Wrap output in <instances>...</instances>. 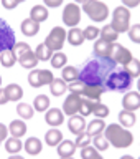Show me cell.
Listing matches in <instances>:
<instances>
[{
    "label": "cell",
    "mask_w": 140,
    "mask_h": 159,
    "mask_svg": "<svg viewBox=\"0 0 140 159\" xmlns=\"http://www.w3.org/2000/svg\"><path fill=\"white\" fill-rule=\"evenodd\" d=\"M117 66L111 57H92L79 68V81L87 86H104L107 76ZM106 88V86H104Z\"/></svg>",
    "instance_id": "6da1fadb"
},
{
    "label": "cell",
    "mask_w": 140,
    "mask_h": 159,
    "mask_svg": "<svg viewBox=\"0 0 140 159\" xmlns=\"http://www.w3.org/2000/svg\"><path fill=\"white\" fill-rule=\"evenodd\" d=\"M134 84V78L129 75V71L122 66H117L111 71V75L107 76L106 80V89L107 91H119V93H125V91H130Z\"/></svg>",
    "instance_id": "7a4b0ae2"
},
{
    "label": "cell",
    "mask_w": 140,
    "mask_h": 159,
    "mask_svg": "<svg viewBox=\"0 0 140 159\" xmlns=\"http://www.w3.org/2000/svg\"><path fill=\"white\" fill-rule=\"evenodd\" d=\"M104 136H106L111 146L117 148V149L129 148L134 143V134L127 128H124L122 124H109V126H106Z\"/></svg>",
    "instance_id": "3957f363"
},
{
    "label": "cell",
    "mask_w": 140,
    "mask_h": 159,
    "mask_svg": "<svg viewBox=\"0 0 140 159\" xmlns=\"http://www.w3.org/2000/svg\"><path fill=\"white\" fill-rule=\"evenodd\" d=\"M83 12L87 13L92 22H104L109 17V7L101 0H86L83 3Z\"/></svg>",
    "instance_id": "277c9868"
},
{
    "label": "cell",
    "mask_w": 140,
    "mask_h": 159,
    "mask_svg": "<svg viewBox=\"0 0 140 159\" xmlns=\"http://www.w3.org/2000/svg\"><path fill=\"white\" fill-rule=\"evenodd\" d=\"M66 37H68V32L63 27H54L51 32L48 33V37L45 38L43 43H46V47L51 48L53 52H61L63 45L66 42Z\"/></svg>",
    "instance_id": "5b68a950"
},
{
    "label": "cell",
    "mask_w": 140,
    "mask_h": 159,
    "mask_svg": "<svg viewBox=\"0 0 140 159\" xmlns=\"http://www.w3.org/2000/svg\"><path fill=\"white\" fill-rule=\"evenodd\" d=\"M53 80H54V76L49 70L35 68L28 73V83H30V86H33V88H41L45 84H51Z\"/></svg>",
    "instance_id": "8992f818"
},
{
    "label": "cell",
    "mask_w": 140,
    "mask_h": 159,
    "mask_svg": "<svg viewBox=\"0 0 140 159\" xmlns=\"http://www.w3.org/2000/svg\"><path fill=\"white\" fill-rule=\"evenodd\" d=\"M15 43L17 42H15V33L12 27L3 18H0V53L5 50H13Z\"/></svg>",
    "instance_id": "52a82bcc"
},
{
    "label": "cell",
    "mask_w": 140,
    "mask_h": 159,
    "mask_svg": "<svg viewBox=\"0 0 140 159\" xmlns=\"http://www.w3.org/2000/svg\"><path fill=\"white\" fill-rule=\"evenodd\" d=\"M81 12H83V8L79 7L76 2H71V3L64 5V10H63V23L66 25V27L74 28L79 22H81Z\"/></svg>",
    "instance_id": "ba28073f"
},
{
    "label": "cell",
    "mask_w": 140,
    "mask_h": 159,
    "mask_svg": "<svg viewBox=\"0 0 140 159\" xmlns=\"http://www.w3.org/2000/svg\"><path fill=\"white\" fill-rule=\"evenodd\" d=\"M111 58L116 61L117 65H127L130 60L134 58L132 57V52L129 48H125V47H122L121 43H112V50H111Z\"/></svg>",
    "instance_id": "9c48e42d"
},
{
    "label": "cell",
    "mask_w": 140,
    "mask_h": 159,
    "mask_svg": "<svg viewBox=\"0 0 140 159\" xmlns=\"http://www.w3.org/2000/svg\"><path fill=\"white\" fill-rule=\"evenodd\" d=\"M81 99H83L81 94L69 93L68 96H66V99H64V103H63V113L68 114V116H74L76 113H79Z\"/></svg>",
    "instance_id": "30bf717a"
},
{
    "label": "cell",
    "mask_w": 140,
    "mask_h": 159,
    "mask_svg": "<svg viewBox=\"0 0 140 159\" xmlns=\"http://www.w3.org/2000/svg\"><path fill=\"white\" fill-rule=\"evenodd\" d=\"M122 106L127 111H134L140 109V93L137 91H127L122 98Z\"/></svg>",
    "instance_id": "8fae6325"
},
{
    "label": "cell",
    "mask_w": 140,
    "mask_h": 159,
    "mask_svg": "<svg viewBox=\"0 0 140 159\" xmlns=\"http://www.w3.org/2000/svg\"><path fill=\"white\" fill-rule=\"evenodd\" d=\"M45 121H46L49 126H53V128L63 124V121H64L63 109H59V108H49L48 111H46V114H45Z\"/></svg>",
    "instance_id": "7c38bea8"
},
{
    "label": "cell",
    "mask_w": 140,
    "mask_h": 159,
    "mask_svg": "<svg viewBox=\"0 0 140 159\" xmlns=\"http://www.w3.org/2000/svg\"><path fill=\"white\" fill-rule=\"evenodd\" d=\"M68 128L73 134H81L84 133V128H86V121H84V116L81 114H74V116H69L68 119Z\"/></svg>",
    "instance_id": "4fadbf2b"
},
{
    "label": "cell",
    "mask_w": 140,
    "mask_h": 159,
    "mask_svg": "<svg viewBox=\"0 0 140 159\" xmlns=\"http://www.w3.org/2000/svg\"><path fill=\"white\" fill-rule=\"evenodd\" d=\"M20 30H22V33L25 35V37H35V35L40 32V23L28 17V18H25L23 22H22Z\"/></svg>",
    "instance_id": "5bb4252c"
},
{
    "label": "cell",
    "mask_w": 140,
    "mask_h": 159,
    "mask_svg": "<svg viewBox=\"0 0 140 159\" xmlns=\"http://www.w3.org/2000/svg\"><path fill=\"white\" fill-rule=\"evenodd\" d=\"M111 50H112V43L107 40H96L94 43V57H111Z\"/></svg>",
    "instance_id": "9a60e30c"
},
{
    "label": "cell",
    "mask_w": 140,
    "mask_h": 159,
    "mask_svg": "<svg viewBox=\"0 0 140 159\" xmlns=\"http://www.w3.org/2000/svg\"><path fill=\"white\" fill-rule=\"evenodd\" d=\"M56 151L59 154V157H71L74 151H76V144L73 141H69V139H63L56 146Z\"/></svg>",
    "instance_id": "2e32d148"
},
{
    "label": "cell",
    "mask_w": 140,
    "mask_h": 159,
    "mask_svg": "<svg viewBox=\"0 0 140 159\" xmlns=\"http://www.w3.org/2000/svg\"><path fill=\"white\" fill-rule=\"evenodd\" d=\"M48 17H49V12H48L46 5H35V7H32V10H30V18H33L35 22H38V23L48 20Z\"/></svg>",
    "instance_id": "e0dca14e"
},
{
    "label": "cell",
    "mask_w": 140,
    "mask_h": 159,
    "mask_svg": "<svg viewBox=\"0 0 140 159\" xmlns=\"http://www.w3.org/2000/svg\"><path fill=\"white\" fill-rule=\"evenodd\" d=\"M66 40H68L69 45H73V47H79V45L84 43V40H86V38H84V33H83L81 28L74 27V28H69Z\"/></svg>",
    "instance_id": "ac0fdd59"
},
{
    "label": "cell",
    "mask_w": 140,
    "mask_h": 159,
    "mask_svg": "<svg viewBox=\"0 0 140 159\" xmlns=\"http://www.w3.org/2000/svg\"><path fill=\"white\" fill-rule=\"evenodd\" d=\"M8 131L13 138H22L27 134V124H25L22 119H13L8 124Z\"/></svg>",
    "instance_id": "d6986e66"
},
{
    "label": "cell",
    "mask_w": 140,
    "mask_h": 159,
    "mask_svg": "<svg viewBox=\"0 0 140 159\" xmlns=\"http://www.w3.org/2000/svg\"><path fill=\"white\" fill-rule=\"evenodd\" d=\"M23 148H25V151H27L28 154H32V156H36V154L41 152L43 144H41V141H40L38 138L33 136V138H28L27 141H25Z\"/></svg>",
    "instance_id": "ffe728a7"
},
{
    "label": "cell",
    "mask_w": 140,
    "mask_h": 159,
    "mask_svg": "<svg viewBox=\"0 0 140 159\" xmlns=\"http://www.w3.org/2000/svg\"><path fill=\"white\" fill-rule=\"evenodd\" d=\"M61 141H63V133L59 131V129L53 128V129H48V131L45 133V143H46L48 146H54V148H56Z\"/></svg>",
    "instance_id": "44dd1931"
},
{
    "label": "cell",
    "mask_w": 140,
    "mask_h": 159,
    "mask_svg": "<svg viewBox=\"0 0 140 159\" xmlns=\"http://www.w3.org/2000/svg\"><path fill=\"white\" fill-rule=\"evenodd\" d=\"M5 93L8 96V101H18L23 96V89L18 83H8L5 86Z\"/></svg>",
    "instance_id": "7402d4cb"
},
{
    "label": "cell",
    "mask_w": 140,
    "mask_h": 159,
    "mask_svg": "<svg viewBox=\"0 0 140 159\" xmlns=\"http://www.w3.org/2000/svg\"><path fill=\"white\" fill-rule=\"evenodd\" d=\"M106 121L104 119H101V118H97V119H92L91 123L87 124V134L91 138H94V136H97V134H102L104 133V129H106Z\"/></svg>",
    "instance_id": "603a6c76"
},
{
    "label": "cell",
    "mask_w": 140,
    "mask_h": 159,
    "mask_svg": "<svg viewBox=\"0 0 140 159\" xmlns=\"http://www.w3.org/2000/svg\"><path fill=\"white\" fill-rule=\"evenodd\" d=\"M106 91H107V89L104 88V86H87V84H86L83 96L92 99V101H99V99H101V96H102Z\"/></svg>",
    "instance_id": "cb8c5ba5"
},
{
    "label": "cell",
    "mask_w": 140,
    "mask_h": 159,
    "mask_svg": "<svg viewBox=\"0 0 140 159\" xmlns=\"http://www.w3.org/2000/svg\"><path fill=\"white\" fill-rule=\"evenodd\" d=\"M49 91H51L53 96H61L68 91V83L61 78H54L49 84Z\"/></svg>",
    "instance_id": "d4e9b609"
},
{
    "label": "cell",
    "mask_w": 140,
    "mask_h": 159,
    "mask_svg": "<svg viewBox=\"0 0 140 159\" xmlns=\"http://www.w3.org/2000/svg\"><path fill=\"white\" fill-rule=\"evenodd\" d=\"M137 118H135V113L134 111H127V109H122L121 113H119V124H122L124 128H132L134 124H135Z\"/></svg>",
    "instance_id": "484cf974"
},
{
    "label": "cell",
    "mask_w": 140,
    "mask_h": 159,
    "mask_svg": "<svg viewBox=\"0 0 140 159\" xmlns=\"http://www.w3.org/2000/svg\"><path fill=\"white\" fill-rule=\"evenodd\" d=\"M38 57H36V53L35 52H30L27 55H23V57H20L18 58V63L22 65L23 68H28V70H33L35 66H38Z\"/></svg>",
    "instance_id": "4316f807"
},
{
    "label": "cell",
    "mask_w": 140,
    "mask_h": 159,
    "mask_svg": "<svg viewBox=\"0 0 140 159\" xmlns=\"http://www.w3.org/2000/svg\"><path fill=\"white\" fill-rule=\"evenodd\" d=\"M18 57L13 53V50H5V52L0 53V65L5 68H12L15 63H17Z\"/></svg>",
    "instance_id": "83f0119b"
},
{
    "label": "cell",
    "mask_w": 140,
    "mask_h": 159,
    "mask_svg": "<svg viewBox=\"0 0 140 159\" xmlns=\"http://www.w3.org/2000/svg\"><path fill=\"white\" fill-rule=\"evenodd\" d=\"M22 148H23V144H22V139L20 138H7L5 139V149H7V152L10 154H17L22 151Z\"/></svg>",
    "instance_id": "f1b7e54d"
},
{
    "label": "cell",
    "mask_w": 140,
    "mask_h": 159,
    "mask_svg": "<svg viewBox=\"0 0 140 159\" xmlns=\"http://www.w3.org/2000/svg\"><path fill=\"white\" fill-rule=\"evenodd\" d=\"M61 76L63 80L66 83H73V81H78V78H79V70L76 66H64L63 68V71H61Z\"/></svg>",
    "instance_id": "f546056e"
},
{
    "label": "cell",
    "mask_w": 140,
    "mask_h": 159,
    "mask_svg": "<svg viewBox=\"0 0 140 159\" xmlns=\"http://www.w3.org/2000/svg\"><path fill=\"white\" fill-rule=\"evenodd\" d=\"M35 53H36V57H38L40 61H48V60H51L54 52L51 48L46 47V43H40L36 47V50H35Z\"/></svg>",
    "instance_id": "4dcf8cb0"
},
{
    "label": "cell",
    "mask_w": 140,
    "mask_h": 159,
    "mask_svg": "<svg viewBox=\"0 0 140 159\" xmlns=\"http://www.w3.org/2000/svg\"><path fill=\"white\" fill-rule=\"evenodd\" d=\"M48 106H49V98L46 96V94H38L36 98L33 99V108L35 111H48Z\"/></svg>",
    "instance_id": "1f68e13d"
},
{
    "label": "cell",
    "mask_w": 140,
    "mask_h": 159,
    "mask_svg": "<svg viewBox=\"0 0 140 159\" xmlns=\"http://www.w3.org/2000/svg\"><path fill=\"white\" fill-rule=\"evenodd\" d=\"M49 61H51L53 68H64L68 63V57H66V53H63V52H54Z\"/></svg>",
    "instance_id": "d6a6232c"
},
{
    "label": "cell",
    "mask_w": 140,
    "mask_h": 159,
    "mask_svg": "<svg viewBox=\"0 0 140 159\" xmlns=\"http://www.w3.org/2000/svg\"><path fill=\"white\" fill-rule=\"evenodd\" d=\"M17 113L22 119H32L33 118V106L28 103H18L17 104Z\"/></svg>",
    "instance_id": "836d02e7"
},
{
    "label": "cell",
    "mask_w": 140,
    "mask_h": 159,
    "mask_svg": "<svg viewBox=\"0 0 140 159\" xmlns=\"http://www.w3.org/2000/svg\"><path fill=\"white\" fill-rule=\"evenodd\" d=\"M112 28L116 30L117 33H125L130 28V20H124V18H112Z\"/></svg>",
    "instance_id": "e575fe53"
},
{
    "label": "cell",
    "mask_w": 140,
    "mask_h": 159,
    "mask_svg": "<svg viewBox=\"0 0 140 159\" xmlns=\"http://www.w3.org/2000/svg\"><path fill=\"white\" fill-rule=\"evenodd\" d=\"M94 103H96V101H92V99L83 96L81 106H79V114H81V116H84V118L89 116V114H92V111H94Z\"/></svg>",
    "instance_id": "d590c367"
},
{
    "label": "cell",
    "mask_w": 140,
    "mask_h": 159,
    "mask_svg": "<svg viewBox=\"0 0 140 159\" xmlns=\"http://www.w3.org/2000/svg\"><path fill=\"white\" fill-rule=\"evenodd\" d=\"M101 38L107 40V42H111V43H116V40L119 38V33L112 28V25H106V27H102V30H101Z\"/></svg>",
    "instance_id": "8d00e7d4"
},
{
    "label": "cell",
    "mask_w": 140,
    "mask_h": 159,
    "mask_svg": "<svg viewBox=\"0 0 140 159\" xmlns=\"http://www.w3.org/2000/svg\"><path fill=\"white\" fill-rule=\"evenodd\" d=\"M124 68L127 70L129 75H130L132 78H138V76H140V60L132 58L127 65H124Z\"/></svg>",
    "instance_id": "74e56055"
},
{
    "label": "cell",
    "mask_w": 140,
    "mask_h": 159,
    "mask_svg": "<svg viewBox=\"0 0 140 159\" xmlns=\"http://www.w3.org/2000/svg\"><path fill=\"white\" fill-rule=\"evenodd\" d=\"M81 157H83V159H104L94 146L81 148Z\"/></svg>",
    "instance_id": "f35d334b"
},
{
    "label": "cell",
    "mask_w": 140,
    "mask_h": 159,
    "mask_svg": "<svg viewBox=\"0 0 140 159\" xmlns=\"http://www.w3.org/2000/svg\"><path fill=\"white\" fill-rule=\"evenodd\" d=\"M92 114L96 118H101V119L107 118L109 116V106H107V104H104V103H101V101H96V103H94Z\"/></svg>",
    "instance_id": "ab89813d"
},
{
    "label": "cell",
    "mask_w": 140,
    "mask_h": 159,
    "mask_svg": "<svg viewBox=\"0 0 140 159\" xmlns=\"http://www.w3.org/2000/svg\"><path fill=\"white\" fill-rule=\"evenodd\" d=\"M92 144H94V148H96L97 151H106V149L111 146L104 134H97V136H94L92 138Z\"/></svg>",
    "instance_id": "60d3db41"
},
{
    "label": "cell",
    "mask_w": 140,
    "mask_h": 159,
    "mask_svg": "<svg viewBox=\"0 0 140 159\" xmlns=\"http://www.w3.org/2000/svg\"><path fill=\"white\" fill-rule=\"evenodd\" d=\"M112 18H124V20H130V10L127 7H116L114 8V13H112Z\"/></svg>",
    "instance_id": "b9f144b4"
},
{
    "label": "cell",
    "mask_w": 140,
    "mask_h": 159,
    "mask_svg": "<svg viewBox=\"0 0 140 159\" xmlns=\"http://www.w3.org/2000/svg\"><path fill=\"white\" fill-rule=\"evenodd\" d=\"M30 52H32V48H30V45L25 43V42H18V43H15V47H13V53L17 55L18 58L30 53Z\"/></svg>",
    "instance_id": "7bdbcfd3"
},
{
    "label": "cell",
    "mask_w": 140,
    "mask_h": 159,
    "mask_svg": "<svg viewBox=\"0 0 140 159\" xmlns=\"http://www.w3.org/2000/svg\"><path fill=\"white\" fill-rule=\"evenodd\" d=\"M92 141V138L89 136L87 133H81V134H78V138H76V141H74V144H76V148H86L89 146Z\"/></svg>",
    "instance_id": "ee69618b"
},
{
    "label": "cell",
    "mask_w": 140,
    "mask_h": 159,
    "mask_svg": "<svg viewBox=\"0 0 140 159\" xmlns=\"http://www.w3.org/2000/svg\"><path fill=\"white\" fill-rule=\"evenodd\" d=\"M83 33H84V38H86V40H96L99 35H101V30H99L97 27L89 25V27H86L83 30Z\"/></svg>",
    "instance_id": "f6af8a7d"
},
{
    "label": "cell",
    "mask_w": 140,
    "mask_h": 159,
    "mask_svg": "<svg viewBox=\"0 0 140 159\" xmlns=\"http://www.w3.org/2000/svg\"><path fill=\"white\" fill-rule=\"evenodd\" d=\"M129 38H130L134 43L140 45V23H135L129 28Z\"/></svg>",
    "instance_id": "bcb514c9"
},
{
    "label": "cell",
    "mask_w": 140,
    "mask_h": 159,
    "mask_svg": "<svg viewBox=\"0 0 140 159\" xmlns=\"http://www.w3.org/2000/svg\"><path fill=\"white\" fill-rule=\"evenodd\" d=\"M84 88H86V84H84L83 81H79V80L68 84L69 93H76V94H81V96H83V93H84Z\"/></svg>",
    "instance_id": "7dc6e473"
},
{
    "label": "cell",
    "mask_w": 140,
    "mask_h": 159,
    "mask_svg": "<svg viewBox=\"0 0 140 159\" xmlns=\"http://www.w3.org/2000/svg\"><path fill=\"white\" fill-rule=\"evenodd\" d=\"M20 2L18 0H2V5H3V8H7V10H13L15 7H17Z\"/></svg>",
    "instance_id": "c3c4849f"
},
{
    "label": "cell",
    "mask_w": 140,
    "mask_h": 159,
    "mask_svg": "<svg viewBox=\"0 0 140 159\" xmlns=\"http://www.w3.org/2000/svg\"><path fill=\"white\" fill-rule=\"evenodd\" d=\"M7 138H8V129H7V126H5L3 123H0V143L5 141Z\"/></svg>",
    "instance_id": "681fc988"
},
{
    "label": "cell",
    "mask_w": 140,
    "mask_h": 159,
    "mask_svg": "<svg viewBox=\"0 0 140 159\" xmlns=\"http://www.w3.org/2000/svg\"><path fill=\"white\" fill-rule=\"evenodd\" d=\"M45 2V5H46L48 8H56V7H59V5L63 3V0H43Z\"/></svg>",
    "instance_id": "f907efd6"
},
{
    "label": "cell",
    "mask_w": 140,
    "mask_h": 159,
    "mask_svg": "<svg viewBox=\"0 0 140 159\" xmlns=\"http://www.w3.org/2000/svg\"><path fill=\"white\" fill-rule=\"evenodd\" d=\"M122 3H124V7H127V8H135L140 5V0H122Z\"/></svg>",
    "instance_id": "816d5d0a"
},
{
    "label": "cell",
    "mask_w": 140,
    "mask_h": 159,
    "mask_svg": "<svg viewBox=\"0 0 140 159\" xmlns=\"http://www.w3.org/2000/svg\"><path fill=\"white\" fill-rule=\"evenodd\" d=\"M8 101V96H7V93H5V88L2 89L0 88V104H5Z\"/></svg>",
    "instance_id": "f5cc1de1"
},
{
    "label": "cell",
    "mask_w": 140,
    "mask_h": 159,
    "mask_svg": "<svg viewBox=\"0 0 140 159\" xmlns=\"http://www.w3.org/2000/svg\"><path fill=\"white\" fill-rule=\"evenodd\" d=\"M8 159H25V157H22V156H18V154H13V156H10Z\"/></svg>",
    "instance_id": "db71d44e"
},
{
    "label": "cell",
    "mask_w": 140,
    "mask_h": 159,
    "mask_svg": "<svg viewBox=\"0 0 140 159\" xmlns=\"http://www.w3.org/2000/svg\"><path fill=\"white\" fill-rule=\"evenodd\" d=\"M121 159H135V157H132V156H129V154H125V156H122Z\"/></svg>",
    "instance_id": "11a10c76"
},
{
    "label": "cell",
    "mask_w": 140,
    "mask_h": 159,
    "mask_svg": "<svg viewBox=\"0 0 140 159\" xmlns=\"http://www.w3.org/2000/svg\"><path fill=\"white\" fill-rule=\"evenodd\" d=\"M137 88H138V93H140V76H138V81H137Z\"/></svg>",
    "instance_id": "9f6ffc18"
},
{
    "label": "cell",
    "mask_w": 140,
    "mask_h": 159,
    "mask_svg": "<svg viewBox=\"0 0 140 159\" xmlns=\"http://www.w3.org/2000/svg\"><path fill=\"white\" fill-rule=\"evenodd\" d=\"M74 2H76V3H84L86 0H74Z\"/></svg>",
    "instance_id": "6f0895ef"
},
{
    "label": "cell",
    "mask_w": 140,
    "mask_h": 159,
    "mask_svg": "<svg viewBox=\"0 0 140 159\" xmlns=\"http://www.w3.org/2000/svg\"><path fill=\"white\" fill-rule=\"evenodd\" d=\"M61 159H74V157L71 156V157H61Z\"/></svg>",
    "instance_id": "680465c9"
},
{
    "label": "cell",
    "mask_w": 140,
    "mask_h": 159,
    "mask_svg": "<svg viewBox=\"0 0 140 159\" xmlns=\"http://www.w3.org/2000/svg\"><path fill=\"white\" fill-rule=\"evenodd\" d=\"M0 84H2V76H0Z\"/></svg>",
    "instance_id": "91938a15"
},
{
    "label": "cell",
    "mask_w": 140,
    "mask_h": 159,
    "mask_svg": "<svg viewBox=\"0 0 140 159\" xmlns=\"http://www.w3.org/2000/svg\"><path fill=\"white\" fill-rule=\"evenodd\" d=\"M18 2H20V3H22V2H25V0H18Z\"/></svg>",
    "instance_id": "94428289"
},
{
    "label": "cell",
    "mask_w": 140,
    "mask_h": 159,
    "mask_svg": "<svg viewBox=\"0 0 140 159\" xmlns=\"http://www.w3.org/2000/svg\"><path fill=\"white\" fill-rule=\"evenodd\" d=\"M138 159H140V157H138Z\"/></svg>",
    "instance_id": "6125c7cd"
}]
</instances>
